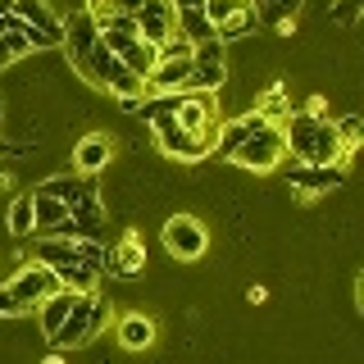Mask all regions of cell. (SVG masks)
Returning <instances> with one entry per match:
<instances>
[{"instance_id":"cell-1","label":"cell","mask_w":364,"mask_h":364,"mask_svg":"<svg viewBox=\"0 0 364 364\" xmlns=\"http://www.w3.org/2000/svg\"><path fill=\"white\" fill-rule=\"evenodd\" d=\"M282 146H287V155L296 164H346L333 119H328V114H314V109L287 114V123H282Z\"/></svg>"},{"instance_id":"cell-2","label":"cell","mask_w":364,"mask_h":364,"mask_svg":"<svg viewBox=\"0 0 364 364\" xmlns=\"http://www.w3.org/2000/svg\"><path fill=\"white\" fill-rule=\"evenodd\" d=\"M282 155H287V146H282V128H273V123H259V128L250 132L242 146H237L232 164L250 168V173H273V168L282 164Z\"/></svg>"},{"instance_id":"cell-3","label":"cell","mask_w":364,"mask_h":364,"mask_svg":"<svg viewBox=\"0 0 364 364\" xmlns=\"http://www.w3.org/2000/svg\"><path fill=\"white\" fill-rule=\"evenodd\" d=\"M159 242H164V250L173 259H200L205 246H210V232H205L200 219H191V214H173V219H164V228H159Z\"/></svg>"},{"instance_id":"cell-4","label":"cell","mask_w":364,"mask_h":364,"mask_svg":"<svg viewBox=\"0 0 364 364\" xmlns=\"http://www.w3.org/2000/svg\"><path fill=\"white\" fill-rule=\"evenodd\" d=\"M5 287L14 291V301L23 305V314H32V310L46 301V296L60 291V273L46 269V264H37V259H28V264H18V273L5 282Z\"/></svg>"},{"instance_id":"cell-5","label":"cell","mask_w":364,"mask_h":364,"mask_svg":"<svg viewBox=\"0 0 364 364\" xmlns=\"http://www.w3.org/2000/svg\"><path fill=\"white\" fill-rule=\"evenodd\" d=\"M228 82V50H223V41L219 37H210V41H196L191 46V91H219Z\"/></svg>"},{"instance_id":"cell-6","label":"cell","mask_w":364,"mask_h":364,"mask_svg":"<svg viewBox=\"0 0 364 364\" xmlns=\"http://www.w3.org/2000/svg\"><path fill=\"white\" fill-rule=\"evenodd\" d=\"M287 182H291V191L301 200L328 196V191H337L341 182H346V164H291L287 168Z\"/></svg>"},{"instance_id":"cell-7","label":"cell","mask_w":364,"mask_h":364,"mask_svg":"<svg viewBox=\"0 0 364 364\" xmlns=\"http://www.w3.org/2000/svg\"><path fill=\"white\" fill-rule=\"evenodd\" d=\"M155 146H159V151H164L168 159H182V164H196V159H205V155H210L214 136H196V132L178 128V123L168 119V123H159V128H155Z\"/></svg>"},{"instance_id":"cell-8","label":"cell","mask_w":364,"mask_h":364,"mask_svg":"<svg viewBox=\"0 0 364 364\" xmlns=\"http://www.w3.org/2000/svg\"><path fill=\"white\" fill-rule=\"evenodd\" d=\"M191 91V55H164L146 73V96H182Z\"/></svg>"},{"instance_id":"cell-9","label":"cell","mask_w":364,"mask_h":364,"mask_svg":"<svg viewBox=\"0 0 364 364\" xmlns=\"http://www.w3.org/2000/svg\"><path fill=\"white\" fill-rule=\"evenodd\" d=\"M87 341H96V337H91V291H77L73 310H68L64 323L55 328L50 346L55 350H77V346H87Z\"/></svg>"},{"instance_id":"cell-10","label":"cell","mask_w":364,"mask_h":364,"mask_svg":"<svg viewBox=\"0 0 364 364\" xmlns=\"http://www.w3.org/2000/svg\"><path fill=\"white\" fill-rule=\"evenodd\" d=\"M60 46H64L68 64L77 68V64H82L87 55L100 46V28H96V18H91L87 9H73V14L64 18V41H60Z\"/></svg>"},{"instance_id":"cell-11","label":"cell","mask_w":364,"mask_h":364,"mask_svg":"<svg viewBox=\"0 0 364 364\" xmlns=\"http://www.w3.org/2000/svg\"><path fill=\"white\" fill-rule=\"evenodd\" d=\"M173 123L196 136H214V105L205 91H182L173 96Z\"/></svg>"},{"instance_id":"cell-12","label":"cell","mask_w":364,"mask_h":364,"mask_svg":"<svg viewBox=\"0 0 364 364\" xmlns=\"http://www.w3.org/2000/svg\"><path fill=\"white\" fill-rule=\"evenodd\" d=\"M132 23H136V37L151 41V46H164L168 37H178L173 32V5H168V0H146L132 14Z\"/></svg>"},{"instance_id":"cell-13","label":"cell","mask_w":364,"mask_h":364,"mask_svg":"<svg viewBox=\"0 0 364 364\" xmlns=\"http://www.w3.org/2000/svg\"><path fill=\"white\" fill-rule=\"evenodd\" d=\"M109 159H114V136L109 132H87L82 141L73 146V173L96 178L100 168H109Z\"/></svg>"},{"instance_id":"cell-14","label":"cell","mask_w":364,"mask_h":364,"mask_svg":"<svg viewBox=\"0 0 364 364\" xmlns=\"http://www.w3.org/2000/svg\"><path fill=\"white\" fill-rule=\"evenodd\" d=\"M37 191H46V196H55V200H64L68 210L73 205H82V200H96L100 196V187L91 178H82V173H55V178H46Z\"/></svg>"},{"instance_id":"cell-15","label":"cell","mask_w":364,"mask_h":364,"mask_svg":"<svg viewBox=\"0 0 364 364\" xmlns=\"http://www.w3.org/2000/svg\"><path fill=\"white\" fill-rule=\"evenodd\" d=\"M105 273L114 278H136V273H146V250H141V237L136 232H123L119 246L105 255Z\"/></svg>"},{"instance_id":"cell-16","label":"cell","mask_w":364,"mask_h":364,"mask_svg":"<svg viewBox=\"0 0 364 364\" xmlns=\"http://www.w3.org/2000/svg\"><path fill=\"white\" fill-rule=\"evenodd\" d=\"M32 259L55 273L73 269L77 264V242H68V237H55V232H37V242H32Z\"/></svg>"},{"instance_id":"cell-17","label":"cell","mask_w":364,"mask_h":364,"mask_svg":"<svg viewBox=\"0 0 364 364\" xmlns=\"http://www.w3.org/2000/svg\"><path fill=\"white\" fill-rule=\"evenodd\" d=\"M259 114H237V119H228V123H219V128H214V146H210V155H219V159H232L237 155V146L246 141L250 132L259 128Z\"/></svg>"},{"instance_id":"cell-18","label":"cell","mask_w":364,"mask_h":364,"mask_svg":"<svg viewBox=\"0 0 364 364\" xmlns=\"http://www.w3.org/2000/svg\"><path fill=\"white\" fill-rule=\"evenodd\" d=\"M155 318L151 314H119V323H114V337H119L123 350H146L155 346Z\"/></svg>"},{"instance_id":"cell-19","label":"cell","mask_w":364,"mask_h":364,"mask_svg":"<svg viewBox=\"0 0 364 364\" xmlns=\"http://www.w3.org/2000/svg\"><path fill=\"white\" fill-rule=\"evenodd\" d=\"M301 5H305V0H250V9H255V23H269V28L282 32V37H291Z\"/></svg>"},{"instance_id":"cell-20","label":"cell","mask_w":364,"mask_h":364,"mask_svg":"<svg viewBox=\"0 0 364 364\" xmlns=\"http://www.w3.org/2000/svg\"><path fill=\"white\" fill-rule=\"evenodd\" d=\"M73 296H77V291H64V287H60L55 296H46L37 310H32V314H37V323H41V337H46V341L55 337V328H60V323H64V314L73 310Z\"/></svg>"},{"instance_id":"cell-21","label":"cell","mask_w":364,"mask_h":364,"mask_svg":"<svg viewBox=\"0 0 364 364\" xmlns=\"http://www.w3.org/2000/svg\"><path fill=\"white\" fill-rule=\"evenodd\" d=\"M68 219V205L46 196V191H32V223H37V232H60Z\"/></svg>"},{"instance_id":"cell-22","label":"cell","mask_w":364,"mask_h":364,"mask_svg":"<svg viewBox=\"0 0 364 364\" xmlns=\"http://www.w3.org/2000/svg\"><path fill=\"white\" fill-rule=\"evenodd\" d=\"M173 32H178V37H187L191 46H196V41H210V37H214V28L205 23V14H200V9H173Z\"/></svg>"},{"instance_id":"cell-23","label":"cell","mask_w":364,"mask_h":364,"mask_svg":"<svg viewBox=\"0 0 364 364\" xmlns=\"http://www.w3.org/2000/svg\"><path fill=\"white\" fill-rule=\"evenodd\" d=\"M255 114L264 123H273V128H282V123H287V114H291V105H287V91L282 87H269L264 96L255 100Z\"/></svg>"},{"instance_id":"cell-24","label":"cell","mask_w":364,"mask_h":364,"mask_svg":"<svg viewBox=\"0 0 364 364\" xmlns=\"http://www.w3.org/2000/svg\"><path fill=\"white\" fill-rule=\"evenodd\" d=\"M5 228H9V237H18V242H23V237H32V232H37V223H32V191H23V196H14Z\"/></svg>"},{"instance_id":"cell-25","label":"cell","mask_w":364,"mask_h":364,"mask_svg":"<svg viewBox=\"0 0 364 364\" xmlns=\"http://www.w3.org/2000/svg\"><path fill=\"white\" fill-rule=\"evenodd\" d=\"M246 9H250V0H205V5H200V14H205V23H210L214 32H219L228 18L246 14Z\"/></svg>"},{"instance_id":"cell-26","label":"cell","mask_w":364,"mask_h":364,"mask_svg":"<svg viewBox=\"0 0 364 364\" xmlns=\"http://www.w3.org/2000/svg\"><path fill=\"white\" fill-rule=\"evenodd\" d=\"M333 128H337V141H341V155H355L360 151V136H364V123H360V114H341V119H333Z\"/></svg>"},{"instance_id":"cell-27","label":"cell","mask_w":364,"mask_h":364,"mask_svg":"<svg viewBox=\"0 0 364 364\" xmlns=\"http://www.w3.org/2000/svg\"><path fill=\"white\" fill-rule=\"evenodd\" d=\"M60 287H64V291H96V287H100V273L87 269V264H73V269L60 273Z\"/></svg>"},{"instance_id":"cell-28","label":"cell","mask_w":364,"mask_h":364,"mask_svg":"<svg viewBox=\"0 0 364 364\" xmlns=\"http://www.w3.org/2000/svg\"><path fill=\"white\" fill-rule=\"evenodd\" d=\"M360 9H364V0H333L328 18H333L337 28H355V23H360Z\"/></svg>"},{"instance_id":"cell-29","label":"cell","mask_w":364,"mask_h":364,"mask_svg":"<svg viewBox=\"0 0 364 364\" xmlns=\"http://www.w3.org/2000/svg\"><path fill=\"white\" fill-rule=\"evenodd\" d=\"M250 28H255V9H246V14H237V18H228V23H223V28H219V32H214V37H219V41L228 46V41H237V37H246V32H250Z\"/></svg>"},{"instance_id":"cell-30","label":"cell","mask_w":364,"mask_h":364,"mask_svg":"<svg viewBox=\"0 0 364 364\" xmlns=\"http://www.w3.org/2000/svg\"><path fill=\"white\" fill-rule=\"evenodd\" d=\"M14 314H23V305L14 301V291H9V287H0V318H14Z\"/></svg>"},{"instance_id":"cell-31","label":"cell","mask_w":364,"mask_h":364,"mask_svg":"<svg viewBox=\"0 0 364 364\" xmlns=\"http://www.w3.org/2000/svg\"><path fill=\"white\" fill-rule=\"evenodd\" d=\"M14 9H9V0H0V37H5V32H14Z\"/></svg>"},{"instance_id":"cell-32","label":"cell","mask_w":364,"mask_h":364,"mask_svg":"<svg viewBox=\"0 0 364 364\" xmlns=\"http://www.w3.org/2000/svg\"><path fill=\"white\" fill-rule=\"evenodd\" d=\"M109 5H114V14H136L146 0H109Z\"/></svg>"},{"instance_id":"cell-33","label":"cell","mask_w":364,"mask_h":364,"mask_svg":"<svg viewBox=\"0 0 364 364\" xmlns=\"http://www.w3.org/2000/svg\"><path fill=\"white\" fill-rule=\"evenodd\" d=\"M14 64V55H9V46H5V37H0V68H9Z\"/></svg>"},{"instance_id":"cell-34","label":"cell","mask_w":364,"mask_h":364,"mask_svg":"<svg viewBox=\"0 0 364 364\" xmlns=\"http://www.w3.org/2000/svg\"><path fill=\"white\" fill-rule=\"evenodd\" d=\"M168 5H173V9H200L205 0H168Z\"/></svg>"},{"instance_id":"cell-35","label":"cell","mask_w":364,"mask_h":364,"mask_svg":"<svg viewBox=\"0 0 364 364\" xmlns=\"http://www.w3.org/2000/svg\"><path fill=\"white\" fill-rule=\"evenodd\" d=\"M41 364H68V360H64V355H60V350H55V355H46V360H41Z\"/></svg>"}]
</instances>
